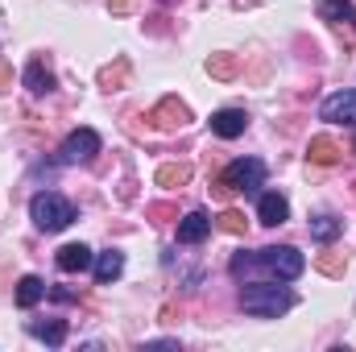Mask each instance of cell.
Wrapping results in <instances>:
<instances>
[{
	"label": "cell",
	"instance_id": "5bb4252c",
	"mask_svg": "<svg viewBox=\"0 0 356 352\" xmlns=\"http://www.w3.org/2000/svg\"><path fill=\"white\" fill-rule=\"evenodd\" d=\"M124 273V253H116V249H108V253H99L95 257V282L99 286H108V282H116Z\"/></svg>",
	"mask_w": 356,
	"mask_h": 352
},
{
	"label": "cell",
	"instance_id": "277c9868",
	"mask_svg": "<svg viewBox=\"0 0 356 352\" xmlns=\"http://www.w3.org/2000/svg\"><path fill=\"white\" fill-rule=\"evenodd\" d=\"M261 182H266V166H261L257 158H236V162H228V166H224V175L216 178V195H220V199H228L232 191L253 195Z\"/></svg>",
	"mask_w": 356,
	"mask_h": 352
},
{
	"label": "cell",
	"instance_id": "5b68a950",
	"mask_svg": "<svg viewBox=\"0 0 356 352\" xmlns=\"http://www.w3.org/2000/svg\"><path fill=\"white\" fill-rule=\"evenodd\" d=\"M95 154H99V133H95V129H75V133L63 141L58 162H63V166H79V162H91Z\"/></svg>",
	"mask_w": 356,
	"mask_h": 352
},
{
	"label": "cell",
	"instance_id": "cb8c5ba5",
	"mask_svg": "<svg viewBox=\"0 0 356 352\" xmlns=\"http://www.w3.org/2000/svg\"><path fill=\"white\" fill-rule=\"evenodd\" d=\"M137 4H141V0H108V13H112V17H124V13H133Z\"/></svg>",
	"mask_w": 356,
	"mask_h": 352
},
{
	"label": "cell",
	"instance_id": "8992f818",
	"mask_svg": "<svg viewBox=\"0 0 356 352\" xmlns=\"http://www.w3.org/2000/svg\"><path fill=\"white\" fill-rule=\"evenodd\" d=\"M149 120L158 125V129H166V133H175V129H186L191 125V108L178 99V95H166L154 112H149Z\"/></svg>",
	"mask_w": 356,
	"mask_h": 352
},
{
	"label": "cell",
	"instance_id": "d4e9b609",
	"mask_svg": "<svg viewBox=\"0 0 356 352\" xmlns=\"http://www.w3.org/2000/svg\"><path fill=\"white\" fill-rule=\"evenodd\" d=\"M13 88V71H8V63L0 58V91H8Z\"/></svg>",
	"mask_w": 356,
	"mask_h": 352
},
{
	"label": "cell",
	"instance_id": "44dd1931",
	"mask_svg": "<svg viewBox=\"0 0 356 352\" xmlns=\"http://www.w3.org/2000/svg\"><path fill=\"white\" fill-rule=\"evenodd\" d=\"M186 182H191V166L186 162H170V166L158 170V186H170L175 191V186H186Z\"/></svg>",
	"mask_w": 356,
	"mask_h": 352
},
{
	"label": "cell",
	"instance_id": "484cf974",
	"mask_svg": "<svg viewBox=\"0 0 356 352\" xmlns=\"http://www.w3.org/2000/svg\"><path fill=\"white\" fill-rule=\"evenodd\" d=\"M141 349H178V340H145Z\"/></svg>",
	"mask_w": 356,
	"mask_h": 352
},
{
	"label": "cell",
	"instance_id": "3957f363",
	"mask_svg": "<svg viewBox=\"0 0 356 352\" xmlns=\"http://www.w3.org/2000/svg\"><path fill=\"white\" fill-rule=\"evenodd\" d=\"M29 220L42 228V232H63L71 220H75V203L58 191H38L29 199Z\"/></svg>",
	"mask_w": 356,
	"mask_h": 352
},
{
	"label": "cell",
	"instance_id": "6da1fadb",
	"mask_svg": "<svg viewBox=\"0 0 356 352\" xmlns=\"http://www.w3.org/2000/svg\"><path fill=\"white\" fill-rule=\"evenodd\" d=\"M245 269H266L269 278H277V282H294V278H302L307 257H302L294 245H269V249H257L253 257L241 253V257L232 262V273H236V278H241Z\"/></svg>",
	"mask_w": 356,
	"mask_h": 352
},
{
	"label": "cell",
	"instance_id": "30bf717a",
	"mask_svg": "<svg viewBox=\"0 0 356 352\" xmlns=\"http://www.w3.org/2000/svg\"><path fill=\"white\" fill-rule=\"evenodd\" d=\"M257 220H261L266 228L286 224V220H290V203H286V195H277V191L261 195V199H257Z\"/></svg>",
	"mask_w": 356,
	"mask_h": 352
},
{
	"label": "cell",
	"instance_id": "9c48e42d",
	"mask_svg": "<svg viewBox=\"0 0 356 352\" xmlns=\"http://www.w3.org/2000/svg\"><path fill=\"white\" fill-rule=\"evenodd\" d=\"M207 237H211V216L207 211H186L178 220V241L182 245H203Z\"/></svg>",
	"mask_w": 356,
	"mask_h": 352
},
{
	"label": "cell",
	"instance_id": "e0dca14e",
	"mask_svg": "<svg viewBox=\"0 0 356 352\" xmlns=\"http://www.w3.org/2000/svg\"><path fill=\"white\" fill-rule=\"evenodd\" d=\"M29 336H33V340H46L50 349H58V344L67 340V323H63V319H50V323H29Z\"/></svg>",
	"mask_w": 356,
	"mask_h": 352
},
{
	"label": "cell",
	"instance_id": "9a60e30c",
	"mask_svg": "<svg viewBox=\"0 0 356 352\" xmlns=\"http://www.w3.org/2000/svg\"><path fill=\"white\" fill-rule=\"evenodd\" d=\"M340 145L336 141H327V137H311V150H307V158L315 162V166H336L340 162Z\"/></svg>",
	"mask_w": 356,
	"mask_h": 352
},
{
	"label": "cell",
	"instance_id": "d6986e66",
	"mask_svg": "<svg viewBox=\"0 0 356 352\" xmlns=\"http://www.w3.org/2000/svg\"><path fill=\"white\" fill-rule=\"evenodd\" d=\"M236 71H241V58L236 54H211L207 58V75L211 79H232Z\"/></svg>",
	"mask_w": 356,
	"mask_h": 352
},
{
	"label": "cell",
	"instance_id": "52a82bcc",
	"mask_svg": "<svg viewBox=\"0 0 356 352\" xmlns=\"http://www.w3.org/2000/svg\"><path fill=\"white\" fill-rule=\"evenodd\" d=\"M319 116L332 120V125H356V91H336V95H327L323 108H319Z\"/></svg>",
	"mask_w": 356,
	"mask_h": 352
},
{
	"label": "cell",
	"instance_id": "4fadbf2b",
	"mask_svg": "<svg viewBox=\"0 0 356 352\" xmlns=\"http://www.w3.org/2000/svg\"><path fill=\"white\" fill-rule=\"evenodd\" d=\"M42 298H46V282H42L38 273H25V278L17 282V307L29 311V307H38Z\"/></svg>",
	"mask_w": 356,
	"mask_h": 352
},
{
	"label": "cell",
	"instance_id": "ba28073f",
	"mask_svg": "<svg viewBox=\"0 0 356 352\" xmlns=\"http://www.w3.org/2000/svg\"><path fill=\"white\" fill-rule=\"evenodd\" d=\"M245 129H249V116H245V108H220V112L211 116V133H216V137H224V141L241 137Z\"/></svg>",
	"mask_w": 356,
	"mask_h": 352
},
{
	"label": "cell",
	"instance_id": "ffe728a7",
	"mask_svg": "<svg viewBox=\"0 0 356 352\" xmlns=\"http://www.w3.org/2000/svg\"><path fill=\"white\" fill-rule=\"evenodd\" d=\"M319 17L323 21H356L353 0H319Z\"/></svg>",
	"mask_w": 356,
	"mask_h": 352
},
{
	"label": "cell",
	"instance_id": "7402d4cb",
	"mask_svg": "<svg viewBox=\"0 0 356 352\" xmlns=\"http://www.w3.org/2000/svg\"><path fill=\"white\" fill-rule=\"evenodd\" d=\"M216 224H220V228H224L228 237H241V232H245V216H241L236 207H228V211H220V216H216Z\"/></svg>",
	"mask_w": 356,
	"mask_h": 352
},
{
	"label": "cell",
	"instance_id": "7c38bea8",
	"mask_svg": "<svg viewBox=\"0 0 356 352\" xmlns=\"http://www.w3.org/2000/svg\"><path fill=\"white\" fill-rule=\"evenodd\" d=\"M54 262H58V269H63V273H83L88 265H95V253H91L88 245H63Z\"/></svg>",
	"mask_w": 356,
	"mask_h": 352
},
{
	"label": "cell",
	"instance_id": "8fae6325",
	"mask_svg": "<svg viewBox=\"0 0 356 352\" xmlns=\"http://www.w3.org/2000/svg\"><path fill=\"white\" fill-rule=\"evenodd\" d=\"M25 88L33 91V95H46V91L58 88V79H54V71L46 67V58H29V67H25Z\"/></svg>",
	"mask_w": 356,
	"mask_h": 352
},
{
	"label": "cell",
	"instance_id": "ac0fdd59",
	"mask_svg": "<svg viewBox=\"0 0 356 352\" xmlns=\"http://www.w3.org/2000/svg\"><path fill=\"white\" fill-rule=\"evenodd\" d=\"M124 83H129V58H116V67L99 71V88L104 91H120Z\"/></svg>",
	"mask_w": 356,
	"mask_h": 352
},
{
	"label": "cell",
	"instance_id": "603a6c76",
	"mask_svg": "<svg viewBox=\"0 0 356 352\" xmlns=\"http://www.w3.org/2000/svg\"><path fill=\"white\" fill-rule=\"evenodd\" d=\"M315 265H319V269H323L327 278H340V273H344V265H348V262H344V253H323V257H319Z\"/></svg>",
	"mask_w": 356,
	"mask_h": 352
},
{
	"label": "cell",
	"instance_id": "2e32d148",
	"mask_svg": "<svg viewBox=\"0 0 356 352\" xmlns=\"http://www.w3.org/2000/svg\"><path fill=\"white\" fill-rule=\"evenodd\" d=\"M340 232H344V220H336V216H315V220H311V237H315L319 245H332Z\"/></svg>",
	"mask_w": 356,
	"mask_h": 352
},
{
	"label": "cell",
	"instance_id": "7a4b0ae2",
	"mask_svg": "<svg viewBox=\"0 0 356 352\" xmlns=\"http://www.w3.org/2000/svg\"><path fill=\"white\" fill-rule=\"evenodd\" d=\"M241 307H245V315L277 319V315H286L294 307V294L286 286H277V282H253V286L241 290Z\"/></svg>",
	"mask_w": 356,
	"mask_h": 352
}]
</instances>
